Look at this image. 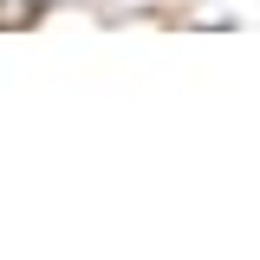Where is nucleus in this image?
Instances as JSON below:
<instances>
[{"label": "nucleus", "instance_id": "1", "mask_svg": "<svg viewBox=\"0 0 260 260\" xmlns=\"http://www.w3.org/2000/svg\"><path fill=\"white\" fill-rule=\"evenodd\" d=\"M46 13V0H0V26H32Z\"/></svg>", "mask_w": 260, "mask_h": 260}]
</instances>
